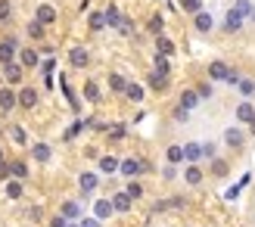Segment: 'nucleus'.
Here are the masks:
<instances>
[{
  "label": "nucleus",
  "mask_w": 255,
  "mask_h": 227,
  "mask_svg": "<svg viewBox=\"0 0 255 227\" xmlns=\"http://www.w3.org/2000/svg\"><path fill=\"white\" fill-rule=\"evenodd\" d=\"M119 171L125 174V178H131V181H134L137 174L149 171V162H146V159H134V156H131V159H122V168H119Z\"/></svg>",
  "instance_id": "1"
},
{
  "label": "nucleus",
  "mask_w": 255,
  "mask_h": 227,
  "mask_svg": "<svg viewBox=\"0 0 255 227\" xmlns=\"http://www.w3.org/2000/svg\"><path fill=\"white\" fill-rule=\"evenodd\" d=\"M16 56H19V41L16 37H3V41H0V66L16 62Z\"/></svg>",
  "instance_id": "2"
},
{
  "label": "nucleus",
  "mask_w": 255,
  "mask_h": 227,
  "mask_svg": "<svg viewBox=\"0 0 255 227\" xmlns=\"http://www.w3.org/2000/svg\"><path fill=\"white\" fill-rule=\"evenodd\" d=\"M19 66L22 69H37L41 66V53H37L34 47H22L19 50Z\"/></svg>",
  "instance_id": "3"
},
{
  "label": "nucleus",
  "mask_w": 255,
  "mask_h": 227,
  "mask_svg": "<svg viewBox=\"0 0 255 227\" xmlns=\"http://www.w3.org/2000/svg\"><path fill=\"white\" fill-rule=\"evenodd\" d=\"M19 106V94L12 91V87H0V109L3 112H12Z\"/></svg>",
  "instance_id": "4"
},
{
  "label": "nucleus",
  "mask_w": 255,
  "mask_h": 227,
  "mask_svg": "<svg viewBox=\"0 0 255 227\" xmlns=\"http://www.w3.org/2000/svg\"><path fill=\"white\" fill-rule=\"evenodd\" d=\"M69 62H72V69H87L91 53H87L84 47H72V50H69Z\"/></svg>",
  "instance_id": "5"
},
{
  "label": "nucleus",
  "mask_w": 255,
  "mask_h": 227,
  "mask_svg": "<svg viewBox=\"0 0 255 227\" xmlns=\"http://www.w3.org/2000/svg\"><path fill=\"white\" fill-rule=\"evenodd\" d=\"M231 72H234V69L227 66V62L218 59V62H212V66H209V78H212V81H227V78H231Z\"/></svg>",
  "instance_id": "6"
},
{
  "label": "nucleus",
  "mask_w": 255,
  "mask_h": 227,
  "mask_svg": "<svg viewBox=\"0 0 255 227\" xmlns=\"http://www.w3.org/2000/svg\"><path fill=\"white\" fill-rule=\"evenodd\" d=\"M246 143V134L240 131V128H227L224 131V146H231V149H240Z\"/></svg>",
  "instance_id": "7"
},
{
  "label": "nucleus",
  "mask_w": 255,
  "mask_h": 227,
  "mask_svg": "<svg viewBox=\"0 0 255 227\" xmlns=\"http://www.w3.org/2000/svg\"><path fill=\"white\" fill-rule=\"evenodd\" d=\"M240 28H243V16H240L237 9H231V12L224 16V31H227V34H237Z\"/></svg>",
  "instance_id": "8"
},
{
  "label": "nucleus",
  "mask_w": 255,
  "mask_h": 227,
  "mask_svg": "<svg viewBox=\"0 0 255 227\" xmlns=\"http://www.w3.org/2000/svg\"><path fill=\"white\" fill-rule=\"evenodd\" d=\"M59 215H62V218H66V221L72 224L75 218H81V206L75 203V199H69V203H62V206H59Z\"/></svg>",
  "instance_id": "9"
},
{
  "label": "nucleus",
  "mask_w": 255,
  "mask_h": 227,
  "mask_svg": "<svg viewBox=\"0 0 255 227\" xmlns=\"http://www.w3.org/2000/svg\"><path fill=\"white\" fill-rule=\"evenodd\" d=\"M34 19L41 22V25H53L56 22V9L50 6V3H41V6H37V12H34Z\"/></svg>",
  "instance_id": "10"
},
{
  "label": "nucleus",
  "mask_w": 255,
  "mask_h": 227,
  "mask_svg": "<svg viewBox=\"0 0 255 227\" xmlns=\"http://www.w3.org/2000/svg\"><path fill=\"white\" fill-rule=\"evenodd\" d=\"M19 106L22 109H34L37 106V91H34V87H22V91H19Z\"/></svg>",
  "instance_id": "11"
},
{
  "label": "nucleus",
  "mask_w": 255,
  "mask_h": 227,
  "mask_svg": "<svg viewBox=\"0 0 255 227\" xmlns=\"http://www.w3.org/2000/svg\"><path fill=\"white\" fill-rule=\"evenodd\" d=\"M22 75H25V69L19 66V62H9V66H3V78L9 81V87H12V84H19V81H22Z\"/></svg>",
  "instance_id": "12"
},
{
  "label": "nucleus",
  "mask_w": 255,
  "mask_h": 227,
  "mask_svg": "<svg viewBox=\"0 0 255 227\" xmlns=\"http://www.w3.org/2000/svg\"><path fill=\"white\" fill-rule=\"evenodd\" d=\"M112 212H116L112 209V199H97V206H94V218L97 221H106Z\"/></svg>",
  "instance_id": "13"
},
{
  "label": "nucleus",
  "mask_w": 255,
  "mask_h": 227,
  "mask_svg": "<svg viewBox=\"0 0 255 227\" xmlns=\"http://www.w3.org/2000/svg\"><path fill=\"white\" fill-rule=\"evenodd\" d=\"M193 25H196V31L206 34V31H212V28H215V19L209 16L206 9H202V12H196V16H193Z\"/></svg>",
  "instance_id": "14"
},
{
  "label": "nucleus",
  "mask_w": 255,
  "mask_h": 227,
  "mask_svg": "<svg viewBox=\"0 0 255 227\" xmlns=\"http://www.w3.org/2000/svg\"><path fill=\"white\" fill-rule=\"evenodd\" d=\"M237 118H240V124H252L255 121V106L252 103H240L237 106Z\"/></svg>",
  "instance_id": "15"
},
{
  "label": "nucleus",
  "mask_w": 255,
  "mask_h": 227,
  "mask_svg": "<svg viewBox=\"0 0 255 227\" xmlns=\"http://www.w3.org/2000/svg\"><path fill=\"white\" fill-rule=\"evenodd\" d=\"M78 184H81V190H84V193H94V190H97V184H100V178H97L94 171H81Z\"/></svg>",
  "instance_id": "16"
},
{
  "label": "nucleus",
  "mask_w": 255,
  "mask_h": 227,
  "mask_svg": "<svg viewBox=\"0 0 255 227\" xmlns=\"http://www.w3.org/2000/svg\"><path fill=\"white\" fill-rule=\"evenodd\" d=\"M184 159L190 162V165H196V162L202 159V143H184Z\"/></svg>",
  "instance_id": "17"
},
{
  "label": "nucleus",
  "mask_w": 255,
  "mask_h": 227,
  "mask_svg": "<svg viewBox=\"0 0 255 227\" xmlns=\"http://www.w3.org/2000/svg\"><path fill=\"white\" fill-rule=\"evenodd\" d=\"M177 106L187 109V112H193V109L199 106V94H196V91H184V94H181V103H177Z\"/></svg>",
  "instance_id": "18"
},
{
  "label": "nucleus",
  "mask_w": 255,
  "mask_h": 227,
  "mask_svg": "<svg viewBox=\"0 0 255 227\" xmlns=\"http://www.w3.org/2000/svg\"><path fill=\"white\" fill-rule=\"evenodd\" d=\"M165 156H168V165H181V162H184V146L171 143L168 149H165Z\"/></svg>",
  "instance_id": "19"
},
{
  "label": "nucleus",
  "mask_w": 255,
  "mask_h": 227,
  "mask_svg": "<svg viewBox=\"0 0 255 227\" xmlns=\"http://www.w3.org/2000/svg\"><path fill=\"white\" fill-rule=\"evenodd\" d=\"M119 168H122V162L116 156H103V159H100V171H103V174H116Z\"/></svg>",
  "instance_id": "20"
},
{
  "label": "nucleus",
  "mask_w": 255,
  "mask_h": 227,
  "mask_svg": "<svg viewBox=\"0 0 255 227\" xmlns=\"http://www.w3.org/2000/svg\"><path fill=\"white\" fill-rule=\"evenodd\" d=\"M31 156H34V162H50L53 149H50L47 143H34V146H31Z\"/></svg>",
  "instance_id": "21"
},
{
  "label": "nucleus",
  "mask_w": 255,
  "mask_h": 227,
  "mask_svg": "<svg viewBox=\"0 0 255 227\" xmlns=\"http://www.w3.org/2000/svg\"><path fill=\"white\" fill-rule=\"evenodd\" d=\"M131 203H134V199L128 196L125 190H122V193H116V196H112V209H116V212H128V209H131Z\"/></svg>",
  "instance_id": "22"
},
{
  "label": "nucleus",
  "mask_w": 255,
  "mask_h": 227,
  "mask_svg": "<svg viewBox=\"0 0 255 227\" xmlns=\"http://www.w3.org/2000/svg\"><path fill=\"white\" fill-rule=\"evenodd\" d=\"M81 94H84V100H87V103H100V100H103V94H100V87H97L94 81H87Z\"/></svg>",
  "instance_id": "23"
},
{
  "label": "nucleus",
  "mask_w": 255,
  "mask_h": 227,
  "mask_svg": "<svg viewBox=\"0 0 255 227\" xmlns=\"http://www.w3.org/2000/svg\"><path fill=\"white\" fill-rule=\"evenodd\" d=\"M156 50H159V56H171L174 53V41H171V37H156Z\"/></svg>",
  "instance_id": "24"
},
{
  "label": "nucleus",
  "mask_w": 255,
  "mask_h": 227,
  "mask_svg": "<svg viewBox=\"0 0 255 227\" xmlns=\"http://www.w3.org/2000/svg\"><path fill=\"white\" fill-rule=\"evenodd\" d=\"M125 97L131 100V103H143V97H146V91L140 84H128V91H125Z\"/></svg>",
  "instance_id": "25"
},
{
  "label": "nucleus",
  "mask_w": 255,
  "mask_h": 227,
  "mask_svg": "<svg viewBox=\"0 0 255 227\" xmlns=\"http://www.w3.org/2000/svg\"><path fill=\"white\" fill-rule=\"evenodd\" d=\"M109 91H112V94H125V91H128V81L122 78V75L112 72V75H109Z\"/></svg>",
  "instance_id": "26"
},
{
  "label": "nucleus",
  "mask_w": 255,
  "mask_h": 227,
  "mask_svg": "<svg viewBox=\"0 0 255 227\" xmlns=\"http://www.w3.org/2000/svg\"><path fill=\"white\" fill-rule=\"evenodd\" d=\"M156 75H162V78H168L171 75V62H168V56H159L156 53V69H152Z\"/></svg>",
  "instance_id": "27"
},
{
  "label": "nucleus",
  "mask_w": 255,
  "mask_h": 227,
  "mask_svg": "<svg viewBox=\"0 0 255 227\" xmlns=\"http://www.w3.org/2000/svg\"><path fill=\"white\" fill-rule=\"evenodd\" d=\"M212 174L215 178H227V174H231V165H227L224 159H212Z\"/></svg>",
  "instance_id": "28"
},
{
  "label": "nucleus",
  "mask_w": 255,
  "mask_h": 227,
  "mask_svg": "<svg viewBox=\"0 0 255 227\" xmlns=\"http://www.w3.org/2000/svg\"><path fill=\"white\" fill-rule=\"evenodd\" d=\"M9 137H12V143H16V146L28 143V134H25V128H19V124H12V128H9Z\"/></svg>",
  "instance_id": "29"
},
{
  "label": "nucleus",
  "mask_w": 255,
  "mask_h": 227,
  "mask_svg": "<svg viewBox=\"0 0 255 227\" xmlns=\"http://www.w3.org/2000/svg\"><path fill=\"white\" fill-rule=\"evenodd\" d=\"M9 171H12V178H16V181L28 178V165H25V162H9Z\"/></svg>",
  "instance_id": "30"
},
{
  "label": "nucleus",
  "mask_w": 255,
  "mask_h": 227,
  "mask_svg": "<svg viewBox=\"0 0 255 227\" xmlns=\"http://www.w3.org/2000/svg\"><path fill=\"white\" fill-rule=\"evenodd\" d=\"M184 181H187L190 187H196V184H202V171H199L196 165H190V168L184 171Z\"/></svg>",
  "instance_id": "31"
},
{
  "label": "nucleus",
  "mask_w": 255,
  "mask_h": 227,
  "mask_svg": "<svg viewBox=\"0 0 255 227\" xmlns=\"http://www.w3.org/2000/svg\"><path fill=\"white\" fill-rule=\"evenodd\" d=\"M237 87H240V97H246V100L255 97V81H252V78H240Z\"/></svg>",
  "instance_id": "32"
},
{
  "label": "nucleus",
  "mask_w": 255,
  "mask_h": 227,
  "mask_svg": "<svg viewBox=\"0 0 255 227\" xmlns=\"http://www.w3.org/2000/svg\"><path fill=\"white\" fill-rule=\"evenodd\" d=\"M44 28H47V25H41V22H28V37H31V41H41V37H44Z\"/></svg>",
  "instance_id": "33"
},
{
  "label": "nucleus",
  "mask_w": 255,
  "mask_h": 227,
  "mask_svg": "<svg viewBox=\"0 0 255 227\" xmlns=\"http://www.w3.org/2000/svg\"><path fill=\"white\" fill-rule=\"evenodd\" d=\"M6 196H9V199H22V181L12 178V181L6 184Z\"/></svg>",
  "instance_id": "34"
},
{
  "label": "nucleus",
  "mask_w": 255,
  "mask_h": 227,
  "mask_svg": "<svg viewBox=\"0 0 255 227\" xmlns=\"http://www.w3.org/2000/svg\"><path fill=\"white\" fill-rule=\"evenodd\" d=\"M103 16H106V25H122V19H125V16H122V12L116 9V6H109V9L103 12Z\"/></svg>",
  "instance_id": "35"
},
{
  "label": "nucleus",
  "mask_w": 255,
  "mask_h": 227,
  "mask_svg": "<svg viewBox=\"0 0 255 227\" xmlns=\"http://www.w3.org/2000/svg\"><path fill=\"white\" fill-rule=\"evenodd\" d=\"M146 28H149L152 34H156V37H162V28H165V19H162V16H152V19H149V25H146Z\"/></svg>",
  "instance_id": "36"
},
{
  "label": "nucleus",
  "mask_w": 255,
  "mask_h": 227,
  "mask_svg": "<svg viewBox=\"0 0 255 227\" xmlns=\"http://www.w3.org/2000/svg\"><path fill=\"white\" fill-rule=\"evenodd\" d=\"M181 9L196 16V12H202V0H181Z\"/></svg>",
  "instance_id": "37"
},
{
  "label": "nucleus",
  "mask_w": 255,
  "mask_h": 227,
  "mask_svg": "<svg viewBox=\"0 0 255 227\" xmlns=\"http://www.w3.org/2000/svg\"><path fill=\"white\" fill-rule=\"evenodd\" d=\"M149 87H152V91H165V87H168V78H162V75L152 72L149 75Z\"/></svg>",
  "instance_id": "38"
},
{
  "label": "nucleus",
  "mask_w": 255,
  "mask_h": 227,
  "mask_svg": "<svg viewBox=\"0 0 255 227\" xmlns=\"http://www.w3.org/2000/svg\"><path fill=\"white\" fill-rule=\"evenodd\" d=\"M9 16H12V3L9 0H0V25L9 22Z\"/></svg>",
  "instance_id": "39"
},
{
  "label": "nucleus",
  "mask_w": 255,
  "mask_h": 227,
  "mask_svg": "<svg viewBox=\"0 0 255 227\" xmlns=\"http://www.w3.org/2000/svg\"><path fill=\"white\" fill-rule=\"evenodd\" d=\"M234 9H237L243 19H246V16H252V3H249V0H237V3H234Z\"/></svg>",
  "instance_id": "40"
},
{
  "label": "nucleus",
  "mask_w": 255,
  "mask_h": 227,
  "mask_svg": "<svg viewBox=\"0 0 255 227\" xmlns=\"http://www.w3.org/2000/svg\"><path fill=\"white\" fill-rule=\"evenodd\" d=\"M103 25H106V16H103V12H91V28H94V31H100Z\"/></svg>",
  "instance_id": "41"
},
{
  "label": "nucleus",
  "mask_w": 255,
  "mask_h": 227,
  "mask_svg": "<svg viewBox=\"0 0 255 227\" xmlns=\"http://www.w3.org/2000/svg\"><path fill=\"white\" fill-rule=\"evenodd\" d=\"M128 196H131V199H140V196H143V187H140L137 181H131V184H128V190H125Z\"/></svg>",
  "instance_id": "42"
},
{
  "label": "nucleus",
  "mask_w": 255,
  "mask_h": 227,
  "mask_svg": "<svg viewBox=\"0 0 255 227\" xmlns=\"http://www.w3.org/2000/svg\"><path fill=\"white\" fill-rule=\"evenodd\" d=\"M196 94H199V100H209V97H212V84H209V81H206V84H199V87H196Z\"/></svg>",
  "instance_id": "43"
},
{
  "label": "nucleus",
  "mask_w": 255,
  "mask_h": 227,
  "mask_svg": "<svg viewBox=\"0 0 255 227\" xmlns=\"http://www.w3.org/2000/svg\"><path fill=\"white\" fill-rule=\"evenodd\" d=\"M187 118H190V112L177 106V109H174V121H187Z\"/></svg>",
  "instance_id": "44"
},
{
  "label": "nucleus",
  "mask_w": 255,
  "mask_h": 227,
  "mask_svg": "<svg viewBox=\"0 0 255 227\" xmlns=\"http://www.w3.org/2000/svg\"><path fill=\"white\" fill-rule=\"evenodd\" d=\"M50 227H69V221L62 215H56V218H50Z\"/></svg>",
  "instance_id": "45"
},
{
  "label": "nucleus",
  "mask_w": 255,
  "mask_h": 227,
  "mask_svg": "<svg viewBox=\"0 0 255 227\" xmlns=\"http://www.w3.org/2000/svg\"><path fill=\"white\" fill-rule=\"evenodd\" d=\"M202 156H206V159H215V146H212V143H202Z\"/></svg>",
  "instance_id": "46"
},
{
  "label": "nucleus",
  "mask_w": 255,
  "mask_h": 227,
  "mask_svg": "<svg viewBox=\"0 0 255 227\" xmlns=\"http://www.w3.org/2000/svg\"><path fill=\"white\" fill-rule=\"evenodd\" d=\"M0 178H12V171H9V162H0Z\"/></svg>",
  "instance_id": "47"
},
{
  "label": "nucleus",
  "mask_w": 255,
  "mask_h": 227,
  "mask_svg": "<svg viewBox=\"0 0 255 227\" xmlns=\"http://www.w3.org/2000/svg\"><path fill=\"white\" fill-rule=\"evenodd\" d=\"M78 227H100V221H97V218H81Z\"/></svg>",
  "instance_id": "48"
},
{
  "label": "nucleus",
  "mask_w": 255,
  "mask_h": 227,
  "mask_svg": "<svg viewBox=\"0 0 255 227\" xmlns=\"http://www.w3.org/2000/svg\"><path fill=\"white\" fill-rule=\"evenodd\" d=\"M109 137H112V140H119V137H125V128H112V134H109Z\"/></svg>",
  "instance_id": "49"
},
{
  "label": "nucleus",
  "mask_w": 255,
  "mask_h": 227,
  "mask_svg": "<svg viewBox=\"0 0 255 227\" xmlns=\"http://www.w3.org/2000/svg\"><path fill=\"white\" fill-rule=\"evenodd\" d=\"M249 131H252V137H255V121H252V124H249Z\"/></svg>",
  "instance_id": "50"
},
{
  "label": "nucleus",
  "mask_w": 255,
  "mask_h": 227,
  "mask_svg": "<svg viewBox=\"0 0 255 227\" xmlns=\"http://www.w3.org/2000/svg\"><path fill=\"white\" fill-rule=\"evenodd\" d=\"M252 22H255V6H252Z\"/></svg>",
  "instance_id": "51"
},
{
  "label": "nucleus",
  "mask_w": 255,
  "mask_h": 227,
  "mask_svg": "<svg viewBox=\"0 0 255 227\" xmlns=\"http://www.w3.org/2000/svg\"><path fill=\"white\" fill-rule=\"evenodd\" d=\"M69 227H78V224H69Z\"/></svg>",
  "instance_id": "52"
},
{
  "label": "nucleus",
  "mask_w": 255,
  "mask_h": 227,
  "mask_svg": "<svg viewBox=\"0 0 255 227\" xmlns=\"http://www.w3.org/2000/svg\"><path fill=\"white\" fill-rule=\"evenodd\" d=\"M0 162H3V159H0Z\"/></svg>",
  "instance_id": "53"
}]
</instances>
